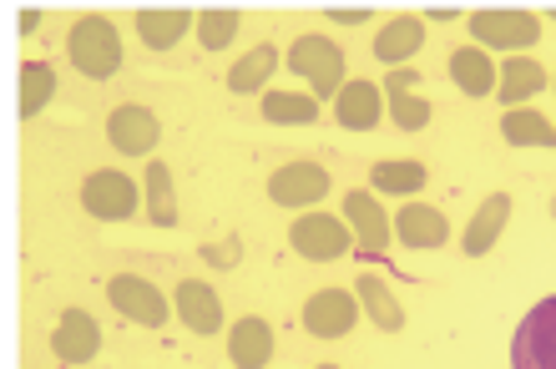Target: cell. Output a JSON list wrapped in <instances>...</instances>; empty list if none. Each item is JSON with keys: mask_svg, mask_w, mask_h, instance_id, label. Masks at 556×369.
<instances>
[{"mask_svg": "<svg viewBox=\"0 0 556 369\" xmlns=\"http://www.w3.org/2000/svg\"><path fill=\"white\" fill-rule=\"evenodd\" d=\"M66 56L81 76L91 81H106V76L122 72V30L106 21V15H81L66 36Z\"/></svg>", "mask_w": 556, "mask_h": 369, "instance_id": "cell-1", "label": "cell"}, {"mask_svg": "<svg viewBox=\"0 0 556 369\" xmlns=\"http://www.w3.org/2000/svg\"><path fill=\"white\" fill-rule=\"evenodd\" d=\"M470 41L481 51H511V56H527L531 46L542 41V21L531 11H516V5H485V11L466 15Z\"/></svg>", "mask_w": 556, "mask_h": 369, "instance_id": "cell-2", "label": "cell"}, {"mask_svg": "<svg viewBox=\"0 0 556 369\" xmlns=\"http://www.w3.org/2000/svg\"><path fill=\"white\" fill-rule=\"evenodd\" d=\"M289 72L304 76L308 87H314V97H339L344 91V51H339L329 36H299V41L289 46Z\"/></svg>", "mask_w": 556, "mask_h": 369, "instance_id": "cell-3", "label": "cell"}, {"mask_svg": "<svg viewBox=\"0 0 556 369\" xmlns=\"http://www.w3.org/2000/svg\"><path fill=\"white\" fill-rule=\"evenodd\" d=\"M289 243L299 258H308V264H334V258H344V253L354 249V233L344 218L314 207V213H299V218H293Z\"/></svg>", "mask_w": 556, "mask_h": 369, "instance_id": "cell-4", "label": "cell"}, {"mask_svg": "<svg viewBox=\"0 0 556 369\" xmlns=\"http://www.w3.org/2000/svg\"><path fill=\"white\" fill-rule=\"evenodd\" d=\"M81 207L102 222H127L137 207H142V188H137L122 167H102V173H91V178L81 182Z\"/></svg>", "mask_w": 556, "mask_h": 369, "instance_id": "cell-5", "label": "cell"}, {"mask_svg": "<svg viewBox=\"0 0 556 369\" xmlns=\"http://www.w3.org/2000/svg\"><path fill=\"white\" fill-rule=\"evenodd\" d=\"M511 369H556V298H542L511 334Z\"/></svg>", "mask_w": 556, "mask_h": 369, "instance_id": "cell-6", "label": "cell"}, {"mask_svg": "<svg viewBox=\"0 0 556 369\" xmlns=\"http://www.w3.org/2000/svg\"><path fill=\"white\" fill-rule=\"evenodd\" d=\"M106 298H112V309H117L122 319H132L137 329H162L167 314H173V304L162 298V289H152V279H142V273H117V279L106 283Z\"/></svg>", "mask_w": 556, "mask_h": 369, "instance_id": "cell-7", "label": "cell"}, {"mask_svg": "<svg viewBox=\"0 0 556 369\" xmlns=\"http://www.w3.org/2000/svg\"><path fill=\"white\" fill-rule=\"evenodd\" d=\"M106 142H112V152H122V157H152V148L162 142V122L152 106H117L112 117H106Z\"/></svg>", "mask_w": 556, "mask_h": 369, "instance_id": "cell-8", "label": "cell"}, {"mask_svg": "<svg viewBox=\"0 0 556 369\" xmlns=\"http://www.w3.org/2000/svg\"><path fill=\"white\" fill-rule=\"evenodd\" d=\"M359 298L350 289H319V294L304 304V329L314 340H344L354 325H359Z\"/></svg>", "mask_w": 556, "mask_h": 369, "instance_id": "cell-9", "label": "cell"}, {"mask_svg": "<svg viewBox=\"0 0 556 369\" xmlns=\"http://www.w3.org/2000/svg\"><path fill=\"white\" fill-rule=\"evenodd\" d=\"M344 222H350V233H354V249L359 253H369V258H380L384 249H390V213L380 207V198L369 188H359V192H350L344 198Z\"/></svg>", "mask_w": 556, "mask_h": 369, "instance_id": "cell-10", "label": "cell"}, {"mask_svg": "<svg viewBox=\"0 0 556 369\" xmlns=\"http://www.w3.org/2000/svg\"><path fill=\"white\" fill-rule=\"evenodd\" d=\"M324 192H329V167L319 163H289L268 178L274 207H319Z\"/></svg>", "mask_w": 556, "mask_h": 369, "instance_id": "cell-11", "label": "cell"}, {"mask_svg": "<svg viewBox=\"0 0 556 369\" xmlns=\"http://www.w3.org/2000/svg\"><path fill=\"white\" fill-rule=\"evenodd\" d=\"M51 355L61 365H91V359L102 355V329L91 319L87 309H66L51 329Z\"/></svg>", "mask_w": 556, "mask_h": 369, "instance_id": "cell-12", "label": "cell"}, {"mask_svg": "<svg viewBox=\"0 0 556 369\" xmlns=\"http://www.w3.org/2000/svg\"><path fill=\"white\" fill-rule=\"evenodd\" d=\"M380 87H384V102H390V117H395L400 132H420V127H430L435 106H430L420 91H415V87H420V72H415V66H400V72H390Z\"/></svg>", "mask_w": 556, "mask_h": 369, "instance_id": "cell-13", "label": "cell"}, {"mask_svg": "<svg viewBox=\"0 0 556 369\" xmlns=\"http://www.w3.org/2000/svg\"><path fill=\"white\" fill-rule=\"evenodd\" d=\"M173 314L182 319V329H192L198 340L203 334H218L223 329V298L213 283H198V279H182L173 294Z\"/></svg>", "mask_w": 556, "mask_h": 369, "instance_id": "cell-14", "label": "cell"}, {"mask_svg": "<svg viewBox=\"0 0 556 369\" xmlns=\"http://www.w3.org/2000/svg\"><path fill=\"white\" fill-rule=\"evenodd\" d=\"M552 87V76H546V66L536 56H506L501 61V76H496V102L506 106V112H516V106H527L531 97H542V91Z\"/></svg>", "mask_w": 556, "mask_h": 369, "instance_id": "cell-15", "label": "cell"}, {"mask_svg": "<svg viewBox=\"0 0 556 369\" xmlns=\"http://www.w3.org/2000/svg\"><path fill=\"white\" fill-rule=\"evenodd\" d=\"M132 26H137V36H142L147 51H173V46L198 26V15L182 11V5H142Z\"/></svg>", "mask_w": 556, "mask_h": 369, "instance_id": "cell-16", "label": "cell"}, {"mask_svg": "<svg viewBox=\"0 0 556 369\" xmlns=\"http://www.w3.org/2000/svg\"><path fill=\"white\" fill-rule=\"evenodd\" d=\"M380 112H384V97L365 76L344 81V91L334 97V122L350 127V132H375V127H380Z\"/></svg>", "mask_w": 556, "mask_h": 369, "instance_id": "cell-17", "label": "cell"}, {"mask_svg": "<svg viewBox=\"0 0 556 369\" xmlns=\"http://www.w3.org/2000/svg\"><path fill=\"white\" fill-rule=\"evenodd\" d=\"M420 46H425L420 15H395V21H384L380 36H375V61L390 66V72H400V66H410V61L420 56Z\"/></svg>", "mask_w": 556, "mask_h": 369, "instance_id": "cell-18", "label": "cell"}, {"mask_svg": "<svg viewBox=\"0 0 556 369\" xmlns=\"http://www.w3.org/2000/svg\"><path fill=\"white\" fill-rule=\"evenodd\" d=\"M395 238L405 243V249H445V238H451V218L440 213V207L430 203H410V207H400L395 213Z\"/></svg>", "mask_w": 556, "mask_h": 369, "instance_id": "cell-19", "label": "cell"}, {"mask_svg": "<svg viewBox=\"0 0 556 369\" xmlns=\"http://www.w3.org/2000/svg\"><path fill=\"white\" fill-rule=\"evenodd\" d=\"M268 359H274V325L258 319V314L238 319V325L228 329V365L233 369H268Z\"/></svg>", "mask_w": 556, "mask_h": 369, "instance_id": "cell-20", "label": "cell"}, {"mask_svg": "<svg viewBox=\"0 0 556 369\" xmlns=\"http://www.w3.org/2000/svg\"><path fill=\"white\" fill-rule=\"evenodd\" d=\"M506 218H511V192H491V198L476 207V218H470L466 238H460L466 258H485V253L496 249V238L506 233Z\"/></svg>", "mask_w": 556, "mask_h": 369, "instance_id": "cell-21", "label": "cell"}, {"mask_svg": "<svg viewBox=\"0 0 556 369\" xmlns=\"http://www.w3.org/2000/svg\"><path fill=\"white\" fill-rule=\"evenodd\" d=\"M496 76H501V66L481 46H455L451 51V81L466 97H496Z\"/></svg>", "mask_w": 556, "mask_h": 369, "instance_id": "cell-22", "label": "cell"}, {"mask_svg": "<svg viewBox=\"0 0 556 369\" xmlns=\"http://www.w3.org/2000/svg\"><path fill=\"white\" fill-rule=\"evenodd\" d=\"M354 298H359V309L369 314L375 329H384V334L405 329V309H400V298L390 294V283H384L380 273H359V279H354Z\"/></svg>", "mask_w": 556, "mask_h": 369, "instance_id": "cell-23", "label": "cell"}, {"mask_svg": "<svg viewBox=\"0 0 556 369\" xmlns=\"http://www.w3.org/2000/svg\"><path fill=\"white\" fill-rule=\"evenodd\" d=\"M274 72H278V51L274 46H253V51H243V56L233 61V72H228V91L233 97H253V91L274 87Z\"/></svg>", "mask_w": 556, "mask_h": 369, "instance_id": "cell-24", "label": "cell"}, {"mask_svg": "<svg viewBox=\"0 0 556 369\" xmlns=\"http://www.w3.org/2000/svg\"><path fill=\"white\" fill-rule=\"evenodd\" d=\"M430 182V173H425V163H410V157H390V163H375L369 167V192L375 198H415V192Z\"/></svg>", "mask_w": 556, "mask_h": 369, "instance_id": "cell-25", "label": "cell"}, {"mask_svg": "<svg viewBox=\"0 0 556 369\" xmlns=\"http://www.w3.org/2000/svg\"><path fill=\"white\" fill-rule=\"evenodd\" d=\"M264 117L274 127H308L319 122V97L314 91H264Z\"/></svg>", "mask_w": 556, "mask_h": 369, "instance_id": "cell-26", "label": "cell"}, {"mask_svg": "<svg viewBox=\"0 0 556 369\" xmlns=\"http://www.w3.org/2000/svg\"><path fill=\"white\" fill-rule=\"evenodd\" d=\"M142 207L152 228H177V192H173V173L162 163L147 167V182H142Z\"/></svg>", "mask_w": 556, "mask_h": 369, "instance_id": "cell-27", "label": "cell"}, {"mask_svg": "<svg viewBox=\"0 0 556 369\" xmlns=\"http://www.w3.org/2000/svg\"><path fill=\"white\" fill-rule=\"evenodd\" d=\"M51 97H56V72H51L46 61H26V66H21V102H15L21 122L41 117L46 106H51Z\"/></svg>", "mask_w": 556, "mask_h": 369, "instance_id": "cell-28", "label": "cell"}, {"mask_svg": "<svg viewBox=\"0 0 556 369\" xmlns=\"http://www.w3.org/2000/svg\"><path fill=\"white\" fill-rule=\"evenodd\" d=\"M501 137H506L511 148H556V127L542 112H531V106L506 112V117H501Z\"/></svg>", "mask_w": 556, "mask_h": 369, "instance_id": "cell-29", "label": "cell"}, {"mask_svg": "<svg viewBox=\"0 0 556 369\" xmlns=\"http://www.w3.org/2000/svg\"><path fill=\"white\" fill-rule=\"evenodd\" d=\"M238 26H243V15L238 11H223V5H213V11H198V46L203 51H223V46H233Z\"/></svg>", "mask_w": 556, "mask_h": 369, "instance_id": "cell-30", "label": "cell"}, {"mask_svg": "<svg viewBox=\"0 0 556 369\" xmlns=\"http://www.w3.org/2000/svg\"><path fill=\"white\" fill-rule=\"evenodd\" d=\"M203 258L213 268H238V264H243V243H238V238H228V243H207Z\"/></svg>", "mask_w": 556, "mask_h": 369, "instance_id": "cell-31", "label": "cell"}, {"mask_svg": "<svg viewBox=\"0 0 556 369\" xmlns=\"http://www.w3.org/2000/svg\"><path fill=\"white\" fill-rule=\"evenodd\" d=\"M329 21H334V26H365L369 11L365 5H354V11H329Z\"/></svg>", "mask_w": 556, "mask_h": 369, "instance_id": "cell-32", "label": "cell"}, {"mask_svg": "<svg viewBox=\"0 0 556 369\" xmlns=\"http://www.w3.org/2000/svg\"><path fill=\"white\" fill-rule=\"evenodd\" d=\"M15 26H21V36H30V30H41V11H21V21H15Z\"/></svg>", "mask_w": 556, "mask_h": 369, "instance_id": "cell-33", "label": "cell"}, {"mask_svg": "<svg viewBox=\"0 0 556 369\" xmlns=\"http://www.w3.org/2000/svg\"><path fill=\"white\" fill-rule=\"evenodd\" d=\"M314 369H339V365H314Z\"/></svg>", "mask_w": 556, "mask_h": 369, "instance_id": "cell-34", "label": "cell"}, {"mask_svg": "<svg viewBox=\"0 0 556 369\" xmlns=\"http://www.w3.org/2000/svg\"><path fill=\"white\" fill-rule=\"evenodd\" d=\"M552 91H556V81H552Z\"/></svg>", "mask_w": 556, "mask_h": 369, "instance_id": "cell-35", "label": "cell"}]
</instances>
